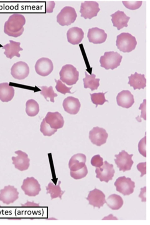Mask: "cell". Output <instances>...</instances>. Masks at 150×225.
I'll list each match as a JSON object with an SVG mask.
<instances>
[{"label": "cell", "mask_w": 150, "mask_h": 225, "mask_svg": "<svg viewBox=\"0 0 150 225\" xmlns=\"http://www.w3.org/2000/svg\"><path fill=\"white\" fill-rule=\"evenodd\" d=\"M26 20L25 17L19 13H14L9 17L4 25V32L11 36L17 37L23 33Z\"/></svg>", "instance_id": "obj_1"}, {"label": "cell", "mask_w": 150, "mask_h": 225, "mask_svg": "<svg viewBox=\"0 0 150 225\" xmlns=\"http://www.w3.org/2000/svg\"><path fill=\"white\" fill-rule=\"evenodd\" d=\"M137 42L135 37L128 32H122L117 37L116 46L124 52H129L135 48Z\"/></svg>", "instance_id": "obj_2"}, {"label": "cell", "mask_w": 150, "mask_h": 225, "mask_svg": "<svg viewBox=\"0 0 150 225\" xmlns=\"http://www.w3.org/2000/svg\"><path fill=\"white\" fill-rule=\"evenodd\" d=\"M122 57L117 52H105L100 57V66L106 70H113L120 65Z\"/></svg>", "instance_id": "obj_3"}, {"label": "cell", "mask_w": 150, "mask_h": 225, "mask_svg": "<svg viewBox=\"0 0 150 225\" xmlns=\"http://www.w3.org/2000/svg\"><path fill=\"white\" fill-rule=\"evenodd\" d=\"M60 79L68 85L75 84L79 79V72L71 64H66L62 67L59 73Z\"/></svg>", "instance_id": "obj_4"}, {"label": "cell", "mask_w": 150, "mask_h": 225, "mask_svg": "<svg viewBox=\"0 0 150 225\" xmlns=\"http://www.w3.org/2000/svg\"><path fill=\"white\" fill-rule=\"evenodd\" d=\"M77 16V13L74 8L66 6L57 16V21L62 26L68 25L74 22Z\"/></svg>", "instance_id": "obj_5"}, {"label": "cell", "mask_w": 150, "mask_h": 225, "mask_svg": "<svg viewBox=\"0 0 150 225\" xmlns=\"http://www.w3.org/2000/svg\"><path fill=\"white\" fill-rule=\"evenodd\" d=\"M116 190L124 195H129L132 193L135 187V183L129 178L125 176L120 177L114 183Z\"/></svg>", "instance_id": "obj_6"}, {"label": "cell", "mask_w": 150, "mask_h": 225, "mask_svg": "<svg viewBox=\"0 0 150 225\" xmlns=\"http://www.w3.org/2000/svg\"><path fill=\"white\" fill-rule=\"evenodd\" d=\"M100 10L99 4L97 2L85 1L81 3L80 12L81 14V16L85 19H91L96 16Z\"/></svg>", "instance_id": "obj_7"}, {"label": "cell", "mask_w": 150, "mask_h": 225, "mask_svg": "<svg viewBox=\"0 0 150 225\" xmlns=\"http://www.w3.org/2000/svg\"><path fill=\"white\" fill-rule=\"evenodd\" d=\"M25 194L29 196H35L41 190L38 181L33 177H27L24 179L21 186Z\"/></svg>", "instance_id": "obj_8"}, {"label": "cell", "mask_w": 150, "mask_h": 225, "mask_svg": "<svg viewBox=\"0 0 150 225\" xmlns=\"http://www.w3.org/2000/svg\"><path fill=\"white\" fill-rule=\"evenodd\" d=\"M133 155V154H129L124 150H122L118 154L115 155L116 158L114 160L120 171L124 172L131 169L134 163L132 159Z\"/></svg>", "instance_id": "obj_9"}, {"label": "cell", "mask_w": 150, "mask_h": 225, "mask_svg": "<svg viewBox=\"0 0 150 225\" xmlns=\"http://www.w3.org/2000/svg\"><path fill=\"white\" fill-rule=\"evenodd\" d=\"M95 172L96 174V178H99L101 181H104L108 183L112 179L115 171L113 165L105 161L101 166L96 168Z\"/></svg>", "instance_id": "obj_10"}, {"label": "cell", "mask_w": 150, "mask_h": 225, "mask_svg": "<svg viewBox=\"0 0 150 225\" xmlns=\"http://www.w3.org/2000/svg\"><path fill=\"white\" fill-rule=\"evenodd\" d=\"M19 194L13 186H5L0 190V200L7 205L12 203L18 198Z\"/></svg>", "instance_id": "obj_11"}, {"label": "cell", "mask_w": 150, "mask_h": 225, "mask_svg": "<svg viewBox=\"0 0 150 225\" xmlns=\"http://www.w3.org/2000/svg\"><path fill=\"white\" fill-rule=\"evenodd\" d=\"M108 136L105 129L98 126L93 127L89 133V138L91 142L99 146L105 143Z\"/></svg>", "instance_id": "obj_12"}, {"label": "cell", "mask_w": 150, "mask_h": 225, "mask_svg": "<svg viewBox=\"0 0 150 225\" xmlns=\"http://www.w3.org/2000/svg\"><path fill=\"white\" fill-rule=\"evenodd\" d=\"M35 69L39 75L46 76L50 74L53 69V65L52 61L49 58L42 57L38 59L35 65Z\"/></svg>", "instance_id": "obj_13"}, {"label": "cell", "mask_w": 150, "mask_h": 225, "mask_svg": "<svg viewBox=\"0 0 150 225\" xmlns=\"http://www.w3.org/2000/svg\"><path fill=\"white\" fill-rule=\"evenodd\" d=\"M29 73V68L27 63L18 61L13 64L11 68V74L15 79L22 80L27 77Z\"/></svg>", "instance_id": "obj_14"}, {"label": "cell", "mask_w": 150, "mask_h": 225, "mask_svg": "<svg viewBox=\"0 0 150 225\" xmlns=\"http://www.w3.org/2000/svg\"><path fill=\"white\" fill-rule=\"evenodd\" d=\"M15 153L18 155L16 157H12V159L15 168L21 171L27 169L29 166L30 161L28 154L20 150L16 151Z\"/></svg>", "instance_id": "obj_15"}, {"label": "cell", "mask_w": 150, "mask_h": 225, "mask_svg": "<svg viewBox=\"0 0 150 225\" xmlns=\"http://www.w3.org/2000/svg\"><path fill=\"white\" fill-rule=\"evenodd\" d=\"M105 195L101 190L95 188L89 192L86 198L90 205L100 208L105 202Z\"/></svg>", "instance_id": "obj_16"}, {"label": "cell", "mask_w": 150, "mask_h": 225, "mask_svg": "<svg viewBox=\"0 0 150 225\" xmlns=\"http://www.w3.org/2000/svg\"><path fill=\"white\" fill-rule=\"evenodd\" d=\"M107 36V34L104 30L97 27L89 29L87 34L89 42L96 44L105 42Z\"/></svg>", "instance_id": "obj_17"}, {"label": "cell", "mask_w": 150, "mask_h": 225, "mask_svg": "<svg viewBox=\"0 0 150 225\" xmlns=\"http://www.w3.org/2000/svg\"><path fill=\"white\" fill-rule=\"evenodd\" d=\"M44 119L46 122L52 128L57 129L62 128L64 126L63 118L58 112H49Z\"/></svg>", "instance_id": "obj_18"}, {"label": "cell", "mask_w": 150, "mask_h": 225, "mask_svg": "<svg viewBox=\"0 0 150 225\" xmlns=\"http://www.w3.org/2000/svg\"><path fill=\"white\" fill-rule=\"evenodd\" d=\"M116 100L118 106L126 108L130 107L134 102L133 95L128 90H123L119 93Z\"/></svg>", "instance_id": "obj_19"}, {"label": "cell", "mask_w": 150, "mask_h": 225, "mask_svg": "<svg viewBox=\"0 0 150 225\" xmlns=\"http://www.w3.org/2000/svg\"><path fill=\"white\" fill-rule=\"evenodd\" d=\"M63 106L65 111L71 114H76L79 110L80 103L77 98L68 97L64 100Z\"/></svg>", "instance_id": "obj_20"}, {"label": "cell", "mask_w": 150, "mask_h": 225, "mask_svg": "<svg viewBox=\"0 0 150 225\" xmlns=\"http://www.w3.org/2000/svg\"><path fill=\"white\" fill-rule=\"evenodd\" d=\"M111 19L114 27L118 30H120L124 27L128 26L127 23L130 17L127 16L123 11L118 10L110 15Z\"/></svg>", "instance_id": "obj_21"}, {"label": "cell", "mask_w": 150, "mask_h": 225, "mask_svg": "<svg viewBox=\"0 0 150 225\" xmlns=\"http://www.w3.org/2000/svg\"><path fill=\"white\" fill-rule=\"evenodd\" d=\"M9 42V43L4 45L2 47L5 50L4 54L7 57L10 59H11L14 56L20 57V54L19 52L23 50L20 47V42L12 40H10Z\"/></svg>", "instance_id": "obj_22"}, {"label": "cell", "mask_w": 150, "mask_h": 225, "mask_svg": "<svg viewBox=\"0 0 150 225\" xmlns=\"http://www.w3.org/2000/svg\"><path fill=\"white\" fill-rule=\"evenodd\" d=\"M84 33L82 30L77 27L70 28L67 32V37L69 42L73 44L80 43L84 37Z\"/></svg>", "instance_id": "obj_23"}, {"label": "cell", "mask_w": 150, "mask_h": 225, "mask_svg": "<svg viewBox=\"0 0 150 225\" xmlns=\"http://www.w3.org/2000/svg\"><path fill=\"white\" fill-rule=\"evenodd\" d=\"M86 157L83 154L78 153L73 155L69 163L70 171H74L80 169L85 165Z\"/></svg>", "instance_id": "obj_24"}, {"label": "cell", "mask_w": 150, "mask_h": 225, "mask_svg": "<svg viewBox=\"0 0 150 225\" xmlns=\"http://www.w3.org/2000/svg\"><path fill=\"white\" fill-rule=\"evenodd\" d=\"M129 81L128 83L134 90L137 89H144L146 87V80L144 74H142L135 72L128 77Z\"/></svg>", "instance_id": "obj_25"}, {"label": "cell", "mask_w": 150, "mask_h": 225, "mask_svg": "<svg viewBox=\"0 0 150 225\" xmlns=\"http://www.w3.org/2000/svg\"><path fill=\"white\" fill-rule=\"evenodd\" d=\"M14 95V90L7 83L0 84V100L3 102H7L11 101Z\"/></svg>", "instance_id": "obj_26"}, {"label": "cell", "mask_w": 150, "mask_h": 225, "mask_svg": "<svg viewBox=\"0 0 150 225\" xmlns=\"http://www.w3.org/2000/svg\"><path fill=\"white\" fill-rule=\"evenodd\" d=\"M85 77L83 78L84 87L85 88H90L92 91L97 90L100 84L99 78H96V75L93 74L88 75L85 72Z\"/></svg>", "instance_id": "obj_27"}, {"label": "cell", "mask_w": 150, "mask_h": 225, "mask_svg": "<svg viewBox=\"0 0 150 225\" xmlns=\"http://www.w3.org/2000/svg\"><path fill=\"white\" fill-rule=\"evenodd\" d=\"M105 203L111 209L118 210L123 205V201L120 196L114 194L108 197L106 200Z\"/></svg>", "instance_id": "obj_28"}, {"label": "cell", "mask_w": 150, "mask_h": 225, "mask_svg": "<svg viewBox=\"0 0 150 225\" xmlns=\"http://www.w3.org/2000/svg\"><path fill=\"white\" fill-rule=\"evenodd\" d=\"M61 183L60 181H59L58 185H55L51 182H50L47 186L46 187L47 193L50 194L51 199L59 197L62 199V196L64 191L62 190L60 186Z\"/></svg>", "instance_id": "obj_29"}, {"label": "cell", "mask_w": 150, "mask_h": 225, "mask_svg": "<svg viewBox=\"0 0 150 225\" xmlns=\"http://www.w3.org/2000/svg\"><path fill=\"white\" fill-rule=\"evenodd\" d=\"M39 111V104L36 101L33 99H30L27 101L25 111L28 116H34L38 114Z\"/></svg>", "instance_id": "obj_30"}, {"label": "cell", "mask_w": 150, "mask_h": 225, "mask_svg": "<svg viewBox=\"0 0 150 225\" xmlns=\"http://www.w3.org/2000/svg\"><path fill=\"white\" fill-rule=\"evenodd\" d=\"M41 89V91L40 92L41 94L42 95L45 99L48 101L47 98H49L51 102H54V98L57 96V95L55 93L52 86L49 87L47 86H39Z\"/></svg>", "instance_id": "obj_31"}, {"label": "cell", "mask_w": 150, "mask_h": 225, "mask_svg": "<svg viewBox=\"0 0 150 225\" xmlns=\"http://www.w3.org/2000/svg\"><path fill=\"white\" fill-rule=\"evenodd\" d=\"M107 92L105 93L99 92L90 94L91 99L93 103L96 105L97 107L98 105H102L106 102L108 101L105 99V94Z\"/></svg>", "instance_id": "obj_32"}, {"label": "cell", "mask_w": 150, "mask_h": 225, "mask_svg": "<svg viewBox=\"0 0 150 225\" xmlns=\"http://www.w3.org/2000/svg\"><path fill=\"white\" fill-rule=\"evenodd\" d=\"M40 131L44 135L50 136L54 134L57 129L51 128L44 118L40 124Z\"/></svg>", "instance_id": "obj_33"}, {"label": "cell", "mask_w": 150, "mask_h": 225, "mask_svg": "<svg viewBox=\"0 0 150 225\" xmlns=\"http://www.w3.org/2000/svg\"><path fill=\"white\" fill-rule=\"evenodd\" d=\"M88 173V171L86 165L82 168L77 171H70V174L71 176L76 179H80L85 177Z\"/></svg>", "instance_id": "obj_34"}, {"label": "cell", "mask_w": 150, "mask_h": 225, "mask_svg": "<svg viewBox=\"0 0 150 225\" xmlns=\"http://www.w3.org/2000/svg\"><path fill=\"white\" fill-rule=\"evenodd\" d=\"M54 80L56 83L55 88L58 92L64 95L67 93H72L70 92V90L72 88V87H68L59 80H57L55 79Z\"/></svg>", "instance_id": "obj_35"}, {"label": "cell", "mask_w": 150, "mask_h": 225, "mask_svg": "<svg viewBox=\"0 0 150 225\" xmlns=\"http://www.w3.org/2000/svg\"><path fill=\"white\" fill-rule=\"evenodd\" d=\"M123 4L127 8L134 10L139 8L142 5V1H122Z\"/></svg>", "instance_id": "obj_36"}, {"label": "cell", "mask_w": 150, "mask_h": 225, "mask_svg": "<svg viewBox=\"0 0 150 225\" xmlns=\"http://www.w3.org/2000/svg\"><path fill=\"white\" fill-rule=\"evenodd\" d=\"M103 159L99 154L93 156L91 160L92 165L96 167H99L103 164Z\"/></svg>", "instance_id": "obj_37"}, {"label": "cell", "mask_w": 150, "mask_h": 225, "mask_svg": "<svg viewBox=\"0 0 150 225\" xmlns=\"http://www.w3.org/2000/svg\"><path fill=\"white\" fill-rule=\"evenodd\" d=\"M146 136H145L140 141L138 145L139 153L145 157H146Z\"/></svg>", "instance_id": "obj_38"}, {"label": "cell", "mask_w": 150, "mask_h": 225, "mask_svg": "<svg viewBox=\"0 0 150 225\" xmlns=\"http://www.w3.org/2000/svg\"><path fill=\"white\" fill-rule=\"evenodd\" d=\"M146 162L139 163L137 166L138 170L141 173L140 177H142L146 174Z\"/></svg>", "instance_id": "obj_39"}, {"label": "cell", "mask_w": 150, "mask_h": 225, "mask_svg": "<svg viewBox=\"0 0 150 225\" xmlns=\"http://www.w3.org/2000/svg\"><path fill=\"white\" fill-rule=\"evenodd\" d=\"M139 109L141 110V117L146 120V99H144L143 103L140 104Z\"/></svg>", "instance_id": "obj_40"}, {"label": "cell", "mask_w": 150, "mask_h": 225, "mask_svg": "<svg viewBox=\"0 0 150 225\" xmlns=\"http://www.w3.org/2000/svg\"><path fill=\"white\" fill-rule=\"evenodd\" d=\"M55 4V3L54 1H47V2L46 3V12L48 13L52 12Z\"/></svg>", "instance_id": "obj_41"}, {"label": "cell", "mask_w": 150, "mask_h": 225, "mask_svg": "<svg viewBox=\"0 0 150 225\" xmlns=\"http://www.w3.org/2000/svg\"><path fill=\"white\" fill-rule=\"evenodd\" d=\"M146 186L143 188H141V191L139 195V197L142 199V201L146 202Z\"/></svg>", "instance_id": "obj_42"}, {"label": "cell", "mask_w": 150, "mask_h": 225, "mask_svg": "<svg viewBox=\"0 0 150 225\" xmlns=\"http://www.w3.org/2000/svg\"><path fill=\"white\" fill-rule=\"evenodd\" d=\"M25 206L38 207L39 206L38 204H37L33 202H28L25 205H23Z\"/></svg>", "instance_id": "obj_43"}]
</instances>
